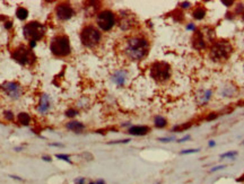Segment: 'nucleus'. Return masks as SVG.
Segmentation results:
<instances>
[{
	"label": "nucleus",
	"mask_w": 244,
	"mask_h": 184,
	"mask_svg": "<svg viewBox=\"0 0 244 184\" xmlns=\"http://www.w3.org/2000/svg\"><path fill=\"white\" fill-rule=\"evenodd\" d=\"M190 138H191V137H190V135H184V137H183V138H181V139H179V141L178 143H185V141H187V140H189L190 139Z\"/></svg>",
	"instance_id": "40"
},
{
	"label": "nucleus",
	"mask_w": 244,
	"mask_h": 184,
	"mask_svg": "<svg viewBox=\"0 0 244 184\" xmlns=\"http://www.w3.org/2000/svg\"><path fill=\"white\" fill-rule=\"evenodd\" d=\"M154 125L158 129H163L167 125V120L163 115H156L154 118Z\"/></svg>",
	"instance_id": "21"
},
{
	"label": "nucleus",
	"mask_w": 244,
	"mask_h": 184,
	"mask_svg": "<svg viewBox=\"0 0 244 184\" xmlns=\"http://www.w3.org/2000/svg\"><path fill=\"white\" fill-rule=\"evenodd\" d=\"M211 96H213V90L211 89L200 90V93L197 95V102L200 106H205L211 100Z\"/></svg>",
	"instance_id": "16"
},
{
	"label": "nucleus",
	"mask_w": 244,
	"mask_h": 184,
	"mask_svg": "<svg viewBox=\"0 0 244 184\" xmlns=\"http://www.w3.org/2000/svg\"><path fill=\"white\" fill-rule=\"evenodd\" d=\"M22 149H23V147H15V150H16V151H21Z\"/></svg>",
	"instance_id": "47"
},
{
	"label": "nucleus",
	"mask_w": 244,
	"mask_h": 184,
	"mask_svg": "<svg viewBox=\"0 0 244 184\" xmlns=\"http://www.w3.org/2000/svg\"><path fill=\"white\" fill-rule=\"evenodd\" d=\"M208 146H209V147H215V146H216V143H215L214 140H210L209 143H208Z\"/></svg>",
	"instance_id": "45"
},
{
	"label": "nucleus",
	"mask_w": 244,
	"mask_h": 184,
	"mask_svg": "<svg viewBox=\"0 0 244 184\" xmlns=\"http://www.w3.org/2000/svg\"><path fill=\"white\" fill-rule=\"evenodd\" d=\"M173 19L175 22H179V23H181V22L184 21V14H183V11H181L180 9H176V10L173 11Z\"/></svg>",
	"instance_id": "23"
},
{
	"label": "nucleus",
	"mask_w": 244,
	"mask_h": 184,
	"mask_svg": "<svg viewBox=\"0 0 244 184\" xmlns=\"http://www.w3.org/2000/svg\"><path fill=\"white\" fill-rule=\"evenodd\" d=\"M131 140L130 139H122V140H114V141H111L110 145H116V143H130Z\"/></svg>",
	"instance_id": "34"
},
{
	"label": "nucleus",
	"mask_w": 244,
	"mask_h": 184,
	"mask_svg": "<svg viewBox=\"0 0 244 184\" xmlns=\"http://www.w3.org/2000/svg\"><path fill=\"white\" fill-rule=\"evenodd\" d=\"M17 119V122L19 123L21 125H25V127H27V125L31 124V121H32V118L31 115L28 114L27 112H19L16 116Z\"/></svg>",
	"instance_id": "20"
},
{
	"label": "nucleus",
	"mask_w": 244,
	"mask_h": 184,
	"mask_svg": "<svg viewBox=\"0 0 244 184\" xmlns=\"http://www.w3.org/2000/svg\"><path fill=\"white\" fill-rule=\"evenodd\" d=\"M2 116H4L5 120H6V121H8V122L14 121V119H15L14 112L10 111V110H5V111L2 112Z\"/></svg>",
	"instance_id": "24"
},
{
	"label": "nucleus",
	"mask_w": 244,
	"mask_h": 184,
	"mask_svg": "<svg viewBox=\"0 0 244 184\" xmlns=\"http://www.w3.org/2000/svg\"><path fill=\"white\" fill-rule=\"evenodd\" d=\"M128 76H129V73L126 69H118L112 73L111 80L112 83L115 84L118 87H123L127 83Z\"/></svg>",
	"instance_id": "14"
},
{
	"label": "nucleus",
	"mask_w": 244,
	"mask_h": 184,
	"mask_svg": "<svg viewBox=\"0 0 244 184\" xmlns=\"http://www.w3.org/2000/svg\"><path fill=\"white\" fill-rule=\"evenodd\" d=\"M78 114H79L78 110H76V108H68V110L65 112V115H66L67 118H70V119H73L75 116H77Z\"/></svg>",
	"instance_id": "25"
},
{
	"label": "nucleus",
	"mask_w": 244,
	"mask_h": 184,
	"mask_svg": "<svg viewBox=\"0 0 244 184\" xmlns=\"http://www.w3.org/2000/svg\"><path fill=\"white\" fill-rule=\"evenodd\" d=\"M116 24L122 31H129L135 26V16L128 11H120L116 15Z\"/></svg>",
	"instance_id": "11"
},
{
	"label": "nucleus",
	"mask_w": 244,
	"mask_h": 184,
	"mask_svg": "<svg viewBox=\"0 0 244 184\" xmlns=\"http://www.w3.org/2000/svg\"><path fill=\"white\" fill-rule=\"evenodd\" d=\"M50 146H53V147H63V145H62V143H50Z\"/></svg>",
	"instance_id": "44"
},
{
	"label": "nucleus",
	"mask_w": 244,
	"mask_h": 184,
	"mask_svg": "<svg viewBox=\"0 0 244 184\" xmlns=\"http://www.w3.org/2000/svg\"><path fill=\"white\" fill-rule=\"evenodd\" d=\"M86 183V180H85V177H78L75 180L73 184H85Z\"/></svg>",
	"instance_id": "36"
},
{
	"label": "nucleus",
	"mask_w": 244,
	"mask_h": 184,
	"mask_svg": "<svg viewBox=\"0 0 244 184\" xmlns=\"http://www.w3.org/2000/svg\"><path fill=\"white\" fill-rule=\"evenodd\" d=\"M96 27L102 32H110L116 24V15L110 9L100 10L95 17Z\"/></svg>",
	"instance_id": "8"
},
{
	"label": "nucleus",
	"mask_w": 244,
	"mask_h": 184,
	"mask_svg": "<svg viewBox=\"0 0 244 184\" xmlns=\"http://www.w3.org/2000/svg\"><path fill=\"white\" fill-rule=\"evenodd\" d=\"M79 38L81 44L87 49H95L102 41V33L96 26L92 24L85 25L80 29Z\"/></svg>",
	"instance_id": "2"
},
{
	"label": "nucleus",
	"mask_w": 244,
	"mask_h": 184,
	"mask_svg": "<svg viewBox=\"0 0 244 184\" xmlns=\"http://www.w3.org/2000/svg\"><path fill=\"white\" fill-rule=\"evenodd\" d=\"M242 16H243V21H244V14H243V15H242Z\"/></svg>",
	"instance_id": "49"
},
{
	"label": "nucleus",
	"mask_w": 244,
	"mask_h": 184,
	"mask_svg": "<svg viewBox=\"0 0 244 184\" xmlns=\"http://www.w3.org/2000/svg\"><path fill=\"white\" fill-rule=\"evenodd\" d=\"M52 108V101L51 97L46 93L40 95L38 98V103L36 105V111L40 115H45L46 113H49V111Z\"/></svg>",
	"instance_id": "13"
},
{
	"label": "nucleus",
	"mask_w": 244,
	"mask_h": 184,
	"mask_svg": "<svg viewBox=\"0 0 244 184\" xmlns=\"http://www.w3.org/2000/svg\"><path fill=\"white\" fill-rule=\"evenodd\" d=\"M233 48L228 41L219 40L213 42L209 48V58L215 62H225L230 59Z\"/></svg>",
	"instance_id": "3"
},
{
	"label": "nucleus",
	"mask_w": 244,
	"mask_h": 184,
	"mask_svg": "<svg viewBox=\"0 0 244 184\" xmlns=\"http://www.w3.org/2000/svg\"><path fill=\"white\" fill-rule=\"evenodd\" d=\"M242 145H244V140H243V143H242Z\"/></svg>",
	"instance_id": "50"
},
{
	"label": "nucleus",
	"mask_w": 244,
	"mask_h": 184,
	"mask_svg": "<svg viewBox=\"0 0 244 184\" xmlns=\"http://www.w3.org/2000/svg\"><path fill=\"white\" fill-rule=\"evenodd\" d=\"M220 94L223 97H234L237 94V88L233 85H226L222 88Z\"/></svg>",
	"instance_id": "19"
},
{
	"label": "nucleus",
	"mask_w": 244,
	"mask_h": 184,
	"mask_svg": "<svg viewBox=\"0 0 244 184\" xmlns=\"http://www.w3.org/2000/svg\"><path fill=\"white\" fill-rule=\"evenodd\" d=\"M46 34L45 25L37 21L28 22L23 26V35L28 42L41 41Z\"/></svg>",
	"instance_id": "6"
},
{
	"label": "nucleus",
	"mask_w": 244,
	"mask_h": 184,
	"mask_svg": "<svg viewBox=\"0 0 244 184\" xmlns=\"http://www.w3.org/2000/svg\"><path fill=\"white\" fill-rule=\"evenodd\" d=\"M207 43L208 42L205 38V35H203L202 29H195L191 37L192 48L195 50H197V51H201V50H205L207 48Z\"/></svg>",
	"instance_id": "12"
},
{
	"label": "nucleus",
	"mask_w": 244,
	"mask_h": 184,
	"mask_svg": "<svg viewBox=\"0 0 244 184\" xmlns=\"http://www.w3.org/2000/svg\"><path fill=\"white\" fill-rule=\"evenodd\" d=\"M149 41L146 36L140 34L130 35L123 41L122 53L128 60L138 62L146 58L149 52Z\"/></svg>",
	"instance_id": "1"
},
{
	"label": "nucleus",
	"mask_w": 244,
	"mask_h": 184,
	"mask_svg": "<svg viewBox=\"0 0 244 184\" xmlns=\"http://www.w3.org/2000/svg\"><path fill=\"white\" fill-rule=\"evenodd\" d=\"M174 140V137H165V138H158V141L160 143H171Z\"/></svg>",
	"instance_id": "33"
},
{
	"label": "nucleus",
	"mask_w": 244,
	"mask_h": 184,
	"mask_svg": "<svg viewBox=\"0 0 244 184\" xmlns=\"http://www.w3.org/2000/svg\"><path fill=\"white\" fill-rule=\"evenodd\" d=\"M50 51L56 58H67L71 53L70 38L66 34L56 35L50 41Z\"/></svg>",
	"instance_id": "4"
},
{
	"label": "nucleus",
	"mask_w": 244,
	"mask_h": 184,
	"mask_svg": "<svg viewBox=\"0 0 244 184\" xmlns=\"http://www.w3.org/2000/svg\"><path fill=\"white\" fill-rule=\"evenodd\" d=\"M199 150L200 149H198V148H197V149H185V150H182L181 153V155H189V154H195V153H198Z\"/></svg>",
	"instance_id": "30"
},
{
	"label": "nucleus",
	"mask_w": 244,
	"mask_h": 184,
	"mask_svg": "<svg viewBox=\"0 0 244 184\" xmlns=\"http://www.w3.org/2000/svg\"><path fill=\"white\" fill-rule=\"evenodd\" d=\"M187 29H188V31H193V32H195V24H193V23H189V24L187 25Z\"/></svg>",
	"instance_id": "38"
},
{
	"label": "nucleus",
	"mask_w": 244,
	"mask_h": 184,
	"mask_svg": "<svg viewBox=\"0 0 244 184\" xmlns=\"http://www.w3.org/2000/svg\"><path fill=\"white\" fill-rule=\"evenodd\" d=\"M42 159L44 160V162H52V157H51V156H46V155H43Z\"/></svg>",
	"instance_id": "42"
},
{
	"label": "nucleus",
	"mask_w": 244,
	"mask_h": 184,
	"mask_svg": "<svg viewBox=\"0 0 244 184\" xmlns=\"http://www.w3.org/2000/svg\"><path fill=\"white\" fill-rule=\"evenodd\" d=\"M0 89L4 92V94L10 100L17 101L23 95V87L17 81H4L0 85Z\"/></svg>",
	"instance_id": "10"
},
{
	"label": "nucleus",
	"mask_w": 244,
	"mask_h": 184,
	"mask_svg": "<svg viewBox=\"0 0 244 184\" xmlns=\"http://www.w3.org/2000/svg\"><path fill=\"white\" fill-rule=\"evenodd\" d=\"M222 4L225 5L226 7H230V6H233L234 5V1H225V0H223V1H222Z\"/></svg>",
	"instance_id": "39"
},
{
	"label": "nucleus",
	"mask_w": 244,
	"mask_h": 184,
	"mask_svg": "<svg viewBox=\"0 0 244 184\" xmlns=\"http://www.w3.org/2000/svg\"><path fill=\"white\" fill-rule=\"evenodd\" d=\"M66 129L69 131H73L75 133H81L85 130V124L79 121H69L66 123Z\"/></svg>",
	"instance_id": "18"
},
{
	"label": "nucleus",
	"mask_w": 244,
	"mask_h": 184,
	"mask_svg": "<svg viewBox=\"0 0 244 184\" xmlns=\"http://www.w3.org/2000/svg\"><path fill=\"white\" fill-rule=\"evenodd\" d=\"M87 184H95V183L93 182V181H92V182H89V183H87Z\"/></svg>",
	"instance_id": "48"
},
{
	"label": "nucleus",
	"mask_w": 244,
	"mask_h": 184,
	"mask_svg": "<svg viewBox=\"0 0 244 184\" xmlns=\"http://www.w3.org/2000/svg\"><path fill=\"white\" fill-rule=\"evenodd\" d=\"M237 156V151H227L220 155V159H225V158H230V159H234V157Z\"/></svg>",
	"instance_id": "28"
},
{
	"label": "nucleus",
	"mask_w": 244,
	"mask_h": 184,
	"mask_svg": "<svg viewBox=\"0 0 244 184\" xmlns=\"http://www.w3.org/2000/svg\"><path fill=\"white\" fill-rule=\"evenodd\" d=\"M179 6H180V8H182V9H187V8L191 7V2H189V1H182V2L179 4Z\"/></svg>",
	"instance_id": "31"
},
{
	"label": "nucleus",
	"mask_w": 244,
	"mask_h": 184,
	"mask_svg": "<svg viewBox=\"0 0 244 184\" xmlns=\"http://www.w3.org/2000/svg\"><path fill=\"white\" fill-rule=\"evenodd\" d=\"M192 125V123H185V124H181V125H176L174 128L172 129V131H184V130H188L190 127Z\"/></svg>",
	"instance_id": "27"
},
{
	"label": "nucleus",
	"mask_w": 244,
	"mask_h": 184,
	"mask_svg": "<svg viewBox=\"0 0 244 184\" xmlns=\"http://www.w3.org/2000/svg\"><path fill=\"white\" fill-rule=\"evenodd\" d=\"M223 168H225V165H218V166H215V167H213L211 170H209L210 173H215V172H217V170H223Z\"/></svg>",
	"instance_id": "35"
},
{
	"label": "nucleus",
	"mask_w": 244,
	"mask_h": 184,
	"mask_svg": "<svg viewBox=\"0 0 244 184\" xmlns=\"http://www.w3.org/2000/svg\"><path fill=\"white\" fill-rule=\"evenodd\" d=\"M150 131V128L147 125H131L128 129V133L135 137H143V135H148Z\"/></svg>",
	"instance_id": "15"
},
{
	"label": "nucleus",
	"mask_w": 244,
	"mask_h": 184,
	"mask_svg": "<svg viewBox=\"0 0 244 184\" xmlns=\"http://www.w3.org/2000/svg\"><path fill=\"white\" fill-rule=\"evenodd\" d=\"M56 158H58L60 160H63V162H66L68 164H73V162L70 159V156L67 155V154H56Z\"/></svg>",
	"instance_id": "26"
},
{
	"label": "nucleus",
	"mask_w": 244,
	"mask_h": 184,
	"mask_svg": "<svg viewBox=\"0 0 244 184\" xmlns=\"http://www.w3.org/2000/svg\"><path fill=\"white\" fill-rule=\"evenodd\" d=\"M149 75L152 79L158 84H165L171 79L172 69L171 66L165 61H155L150 65Z\"/></svg>",
	"instance_id": "5"
},
{
	"label": "nucleus",
	"mask_w": 244,
	"mask_h": 184,
	"mask_svg": "<svg viewBox=\"0 0 244 184\" xmlns=\"http://www.w3.org/2000/svg\"><path fill=\"white\" fill-rule=\"evenodd\" d=\"M11 58L14 61L19 63L21 66H32L36 61V56L34 54L33 50L24 44L18 45L11 52Z\"/></svg>",
	"instance_id": "7"
},
{
	"label": "nucleus",
	"mask_w": 244,
	"mask_h": 184,
	"mask_svg": "<svg viewBox=\"0 0 244 184\" xmlns=\"http://www.w3.org/2000/svg\"><path fill=\"white\" fill-rule=\"evenodd\" d=\"M13 26H14V24H13V22H11V21H5L4 27L6 28L7 31H10L11 28H13Z\"/></svg>",
	"instance_id": "32"
},
{
	"label": "nucleus",
	"mask_w": 244,
	"mask_h": 184,
	"mask_svg": "<svg viewBox=\"0 0 244 184\" xmlns=\"http://www.w3.org/2000/svg\"><path fill=\"white\" fill-rule=\"evenodd\" d=\"M235 14L236 15H243L244 14V5L243 4H238L236 6V9H235Z\"/></svg>",
	"instance_id": "29"
},
{
	"label": "nucleus",
	"mask_w": 244,
	"mask_h": 184,
	"mask_svg": "<svg viewBox=\"0 0 244 184\" xmlns=\"http://www.w3.org/2000/svg\"><path fill=\"white\" fill-rule=\"evenodd\" d=\"M54 16L60 22H68L75 16V9L73 5L67 1H62L57 4L54 8Z\"/></svg>",
	"instance_id": "9"
},
{
	"label": "nucleus",
	"mask_w": 244,
	"mask_h": 184,
	"mask_svg": "<svg viewBox=\"0 0 244 184\" xmlns=\"http://www.w3.org/2000/svg\"><path fill=\"white\" fill-rule=\"evenodd\" d=\"M94 183L95 184H106V183H105V181L103 180V178H98V180L95 181Z\"/></svg>",
	"instance_id": "43"
},
{
	"label": "nucleus",
	"mask_w": 244,
	"mask_h": 184,
	"mask_svg": "<svg viewBox=\"0 0 244 184\" xmlns=\"http://www.w3.org/2000/svg\"><path fill=\"white\" fill-rule=\"evenodd\" d=\"M36 46V42H34V41H31V42H28V48L31 50H33Z\"/></svg>",
	"instance_id": "41"
},
{
	"label": "nucleus",
	"mask_w": 244,
	"mask_h": 184,
	"mask_svg": "<svg viewBox=\"0 0 244 184\" xmlns=\"http://www.w3.org/2000/svg\"><path fill=\"white\" fill-rule=\"evenodd\" d=\"M217 116H218V114H217V113H210V115H208V116H207V120H208V121H211V120H215Z\"/></svg>",
	"instance_id": "37"
},
{
	"label": "nucleus",
	"mask_w": 244,
	"mask_h": 184,
	"mask_svg": "<svg viewBox=\"0 0 244 184\" xmlns=\"http://www.w3.org/2000/svg\"><path fill=\"white\" fill-rule=\"evenodd\" d=\"M11 178H14V180H18V181H23V178H21L19 176H15V175H10Z\"/></svg>",
	"instance_id": "46"
},
{
	"label": "nucleus",
	"mask_w": 244,
	"mask_h": 184,
	"mask_svg": "<svg viewBox=\"0 0 244 184\" xmlns=\"http://www.w3.org/2000/svg\"><path fill=\"white\" fill-rule=\"evenodd\" d=\"M16 17H17L19 21H25V19H27V17H28L27 8L23 7V6H19V7L16 9Z\"/></svg>",
	"instance_id": "22"
},
{
	"label": "nucleus",
	"mask_w": 244,
	"mask_h": 184,
	"mask_svg": "<svg viewBox=\"0 0 244 184\" xmlns=\"http://www.w3.org/2000/svg\"><path fill=\"white\" fill-rule=\"evenodd\" d=\"M207 15V8L201 4H198L192 10V17L195 21H202Z\"/></svg>",
	"instance_id": "17"
}]
</instances>
